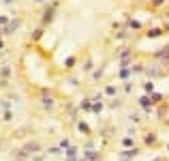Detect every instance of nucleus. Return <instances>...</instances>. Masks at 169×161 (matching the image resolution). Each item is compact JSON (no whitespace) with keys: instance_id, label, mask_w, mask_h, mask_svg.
I'll list each match as a JSON object with an SVG mask.
<instances>
[{"instance_id":"obj_1","label":"nucleus","mask_w":169,"mask_h":161,"mask_svg":"<svg viewBox=\"0 0 169 161\" xmlns=\"http://www.w3.org/2000/svg\"><path fill=\"white\" fill-rule=\"evenodd\" d=\"M129 75H131V73L126 71V69H122V71H120V80H129Z\"/></svg>"},{"instance_id":"obj_2","label":"nucleus","mask_w":169,"mask_h":161,"mask_svg":"<svg viewBox=\"0 0 169 161\" xmlns=\"http://www.w3.org/2000/svg\"><path fill=\"white\" fill-rule=\"evenodd\" d=\"M37 148H39V146H37V142H30V144L26 146V150H30V153H32V150H37Z\"/></svg>"},{"instance_id":"obj_3","label":"nucleus","mask_w":169,"mask_h":161,"mask_svg":"<svg viewBox=\"0 0 169 161\" xmlns=\"http://www.w3.org/2000/svg\"><path fill=\"white\" fill-rule=\"evenodd\" d=\"M2 75H5V77H9V75H11V69H9V67H7V69H2Z\"/></svg>"},{"instance_id":"obj_4","label":"nucleus","mask_w":169,"mask_h":161,"mask_svg":"<svg viewBox=\"0 0 169 161\" xmlns=\"http://www.w3.org/2000/svg\"><path fill=\"white\" fill-rule=\"evenodd\" d=\"M5 2H11V0H5Z\"/></svg>"},{"instance_id":"obj_5","label":"nucleus","mask_w":169,"mask_h":161,"mask_svg":"<svg viewBox=\"0 0 169 161\" xmlns=\"http://www.w3.org/2000/svg\"><path fill=\"white\" fill-rule=\"evenodd\" d=\"M37 2H43V0H37Z\"/></svg>"}]
</instances>
